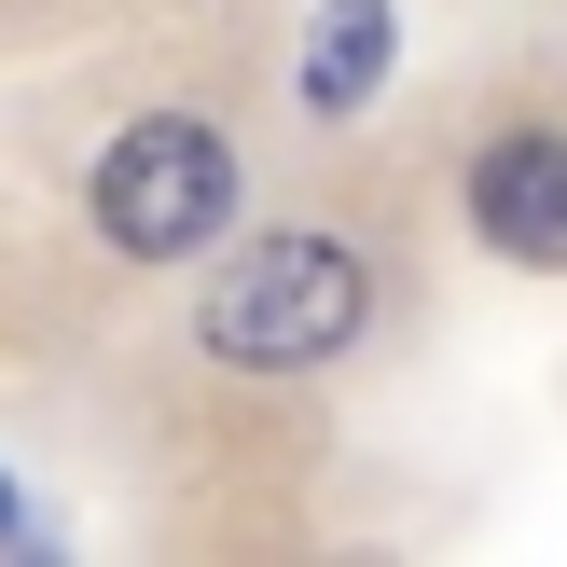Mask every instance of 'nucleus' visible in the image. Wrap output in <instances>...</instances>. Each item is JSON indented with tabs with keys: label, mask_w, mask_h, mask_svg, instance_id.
<instances>
[{
	"label": "nucleus",
	"mask_w": 567,
	"mask_h": 567,
	"mask_svg": "<svg viewBox=\"0 0 567 567\" xmlns=\"http://www.w3.org/2000/svg\"><path fill=\"white\" fill-rule=\"evenodd\" d=\"M360 319H374L360 249H332V236H264V249H236L221 291H208V360H236V374H305V360L360 347Z\"/></svg>",
	"instance_id": "obj_1"
},
{
	"label": "nucleus",
	"mask_w": 567,
	"mask_h": 567,
	"mask_svg": "<svg viewBox=\"0 0 567 567\" xmlns=\"http://www.w3.org/2000/svg\"><path fill=\"white\" fill-rule=\"evenodd\" d=\"M221 208H236V153H221V125H194V111H138V125L111 138V166H97V236L125 249V264L208 249Z\"/></svg>",
	"instance_id": "obj_2"
},
{
	"label": "nucleus",
	"mask_w": 567,
	"mask_h": 567,
	"mask_svg": "<svg viewBox=\"0 0 567 567\" xmlns=\"http://www.w3.org/2000/svg\"><path fill=\"white\" fill-rule=\"evenodd\" d=\"M471 221L513 264H567V138H498L471 166Z\"/></svg>",
	"instance_id": "obj_3"
},
{
	"label": "nucleus",
	"mask_w": 567,
	"mask_h": 567,
	"mask_svg": "<svg viewBox=\"0 0 567 567\" xmlns=\"http://www.w3.org/2000/svg\"><path fill=\"white\" fill-rule=\"evenodd\" d=\"M388 70V0H319V55H305V111H360Z\"/></svg>",
	"instance_id": "obj_4"
},
{
	"label": "nucleus",
	"mask_w": 567,
	"mask_h": 567,
	"mask_svg": "<svg viewBox=\"0 0 567 567\" xmlns=\"http://www.w3.org/2000/svg\"><path fill=\"white\" fill-rule=\"evenodd\" d=\"M0 526H14V498H0Z\"/></svg>",
	"instance_id": "obj_5"
}]
</instances>
